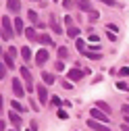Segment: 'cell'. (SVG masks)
Returning a JSON list of instances; mask_svg holds the SVG:
<instances>
[{
  "label": "cell",
  "instance_id": "obj_32",
  "mask_svg": "<svg viewBox=\"0 0 129 131\" xmlns=\"http://www.w3.org/2000/svg\"><path fill=\"white\" fill-rule=\"evenodd\" d=\"M100 2H104V4H108V6H117V0H100Z\"/></svg>",
  "mask_w": 129,
  "mask_h": 131
},
{
  "label": "cell",
  "instance_id": "obj_24",
  "mask_svg": "<svg viewBox=\"0 0 129 131\" xmlns=\"http://www.w3.org/2000/svg\"><path fill=\"white\" fill-rule=\"evenodd\" d=\"M96 108H100V110H104L106 114H110V106H108L106 102H98V104H96Z\"/></svg>",
  "mask_w": 129,
  "mask_h": 131
},
{
  "label": "cell",
  "instance_id": "obj_34",
  "mask_svg": "<svg viewBox=\"0 0 129 131\" xmlns=\"http://www.w3.org/2000/svg\"><path fill=\"white\" fill-rule=\"evenodd\" d=\"M52 106H60V98H56V96H52Z\"/></svg>",
  "mask_w": 129,
  "mask_h": 131
},
{
  "label": "cell",
  "instance_id": "obj_17",
  "mask_svg": "<svg viewBox=\"0 0 129 131\" xmlns=\"http://www.w3.org/2000/svg\"><path fill=\"white\" fill-rule=\"evenodd\" d=\"M69 38H73V40H77L79 38V27H75V25H71V27H67V31H64Z\"/></svg>",
  "mask_w": 129,
  "mask_h": 131
},
{
  "label": "cell",
  "instance_id": "obj_21",
  "mask_svg": "<svg viewBox=\"0 0 129 131\" xmlns=\"http://www.w3.org/2000/svg\"><path fill=\"white\" fill-rule=\"evenodd\" d=\"M21 56H23V60H29V58H31V50L23 46V48H21Z\"/></svg>",
  "mask_w": 129,
  "mask_h": 131
},
{
  "label": "cell",
  "instance_id": "obj_25",
  "mask_svg": "<svg viewBox=\"0 0 129 131\" xmlns=\"http://www.w3.org/2000/svg\"><path fill=\"white\" fill-rule=\"evenodd\" d=\"M58 56H60V58H67V56H69V50H67L64 46H60V48H58Z\"/></svg>",
  "mask_w": 129,
  "mask_h": 131
},
{
  "label": "cell",
  "instance_id": "obj_43",
  "mask_svg": "<svg viewBox=\"0 0 129 131\" xmlns=\"http://www.w3.org/2000/svg\"><path fill=\"white\" fill-rule=\"evenodd\" d=\"M34 2H36V0H34Z\"/></svg>",
  "mask_w": 129,
  "mask_h": 131
},
{
  "label": "cell",
  "instance_id": "obj_23",
  "mask_svg": "<svg viewBox=\"0 0 129 131\" xmlns=\"http://www.w3.org/2000/svg\"><path fill=\"white\" fill-rule=\"evenodd\" d=\"M75 46H77V50H79V52H85V42H83V40H79V38H77V40H75Z\"/></svg>",
  "mask_w": 129,
  "mask_h": 131
},
{
  "label": "cell",
  "instance_id": "obj_22",
  "mask_svg": "<svg viewBox=\"0 0 129 131\" xmlns=\"http://www.w3.org/2000/svg\"><path fill=\"white\" fill-rule=\"evenodd\" d=\"M81 54H85V56H88V58H92V60H98V58L102 56L100 52H88V50H85V52H81Z\"/></svg>",
  "mask_w": 129,
  "mask_h": 131
},
{
  "label": "cell",
  "instance_id": "obj_31",
  "mask_svg": "<svg viewBox=\"0 0 129 131\" xmlns=\"http://www.w3.org/2000/svg\"><path fill=\"white\" fill-rule=\"evenodd\" d=\"M64 25H67V27H71V25H73V19H71V15H67V17H64Z\"/></svg>",
  "mask_w": 129,
  "mask_h": 131
},
{
  "label": "cell",
  "instance_id": "obj_18",
  "mask_svg": "<svg viewBox=\"0 0 129 131\" xmlns=\"http://www.w3.org/2000/svg\"><path fill=\"white\" fill-rule=\"evenodd\" d=\"M2 62L6 64V69H15V62H13V56L6 52V54H2Z\"/></svg>",
  "mask_w": 129,
  "mask_h": 131
},
{
  "label": "cell",
  "instance_id": "obj_37",
  "mask_svg": "<svg viewBox=\"0 0 129 131\" xmlns=\"http://www.w3.org/2000/svg\"><path fill=\"white\" fill-rule=\"evenodd\" d=\"M29 127H31V131H38V121H31Z\"/></svg>",
  "mask_w": 129,
  "mask_h": 131
},
{
  "label": "cell",
  "instance_id": "obj_41",
  "mask_svg": "<svg viewBox=\"0 0 129 131\" xmlns=\"http://www.w3.org/2000/svg\"><path fill=\"white\" fill-rule=\"evenodd\" d=\"M123 112H125V114H129V104H125V106H123Z\"/></svg>",
  "mask_w": 129,
  "mask_h": 131
},
{
  "label": "cell",
  "instance_id": "obj_28",
  "mask_svg": "<svg viewBox=\"0 0 129 131\" xmlns=\"http://www.w3.org/2000/svg\"><path fill=\"white\" fill-rule=\"evenodd\" d=\"M117 88H119V90H123V92H127V90H129V85H127V83H123V81H117Z\"/></svg>",
  "mask_w": 129,
  "mask_h": 131
},
{
  "label": "cell",
  "instance_id": "obj_20",
  "mask_svg": "<svg viewBox=\"0 0 129 131\" xmlns=\"http://www.w3.org/2000/svg\"><path fill=\"white\" fill-rule=\"evenodd\" d=\"M10 106H13V110H15V112H21V114L25 112V106H23L21 102H17V100H15V102H13Z\"/></svg>",
  "mask_w": 129,
  "mask_h": 131
},
{
  "label": "cell",
  "instance_id": "obj_7",
  "mask_svg": "<svg viewBox=\"0 0 129 131\" xmlns=\"http://www.w3.org/2000/svg\"><path fill=\"white\" fill-rule=\"evenodd\" d=\"M6 10L8 13H21V0H6Z\"/></svg>",
  "mask_w": 129,
  "mask_h": 131
},
{
  "label": "cell",
  "instance_id": "obj_40",
  "mask_svg": "<svg viewBox=\"0 0 129 131\" xmlns=\"http://www.w3.org/2000/svg\"><path fill=\"white\" fill-rule=\"evenodd\" d=\"M121 131H129V125L125 123V125H121Z\"/></svg>",
  "mask_w": 129,
  "mask_h": 131
},
{
  "label": "cell",
  "instance_id": "obj_6",
  "mask_svg": "<svg viewBox=\"0 0 129 131\" xmlns=\"http://www.w3.org/2000/svg\"><path fill=\"white\" fill-rule=\"evenodd\" d=\"M48 25H50V29L54 31V36L62 34V27H60V23H58V19H56V15H50V21H48Z\"/></svg>",
  "mask_w": 129,
  "mask_h": 131
},
{
  "label": "cell",
  "instance_id": "obj_14",
  "mask_svg": "<svg viewBox=\"0 0 129 131\" xmlns=\"http://www.w3.org/2000/svg\"><path fill=\"white\" fill-rule=\"evenodd\" d=\"M67 77H69L71 81H79V79L83 77V71H79V69H71V71L67 73Z\"/></svg>",
  "mask_w": 129,
  "mask_h": 131
},
{
  "label": "cell",
  "instance_id": "obj_4",
  "mask_svg": "<svg viewBox=\"0 0 129 131\" xmlns=\"http://www.w3.org/2000/svg\"><path fill=\"white\" fill-rule=\"evenodd\" d=\"M21 77H23V81H25V88L31 92V90H34V79H31V73H29L27 67H21Z\"/></svg>",
  "mask_w": 129,
  "mask_h": 131
},
{
  "label": "cell",
  "instance_id": "obj_42",
  "mask_svg": "<svg viewBox=\"0 0 129 131\" xmlns=\"http://www.w3.org/2000/svg\"><path fill=\"white\" fill-rule=\"evenodd\" d=\"M125 123H127V125H129V114H125Z\"/></svg>",
  "mask_w": 129,
  "mask_h": 131
},
{
  "label": "cell",
  "instance_id": "obj_16",
  "mask_svg": "<svg viewBox=\"0 0 129 131\" xmlns=\"http://www.w3.org/2000/svg\"><path fill=\"white\" fill-rule=\"evenodd\" d=\"M27 17H29V21L34 23V25L42 27V23H40V17H38V13H36V10H27Z\"/></svg>",
  "mask_w": 129,
  "mask_h": 131
},
{
  "label": "cell",
  "instance_id": "obj_39",
  "mask_svg": "<svg viewBox=\"0 0 129 131\" xmlns=\"http://www.w3.org/2000/svg\"><path fill=\"white\" fill-rule=\"evenodd\" d=\"M62 88H64V90H71V88H73V85H71V83H69V81H62Z\"/></svg>",
  "mask_w": 129,
  "mask_h": 131
},
{
  "label": "cell",
  "instance_id": "obj_35",
  "mask_svg": "<svg viewBox=\"0 0 129 131\" xmlns=\"http://www.w3.org/2000/svg\"><path fill=\"white\" fill-rule=\"evenodd\" d=\"M121 75H123V77H129V69L123 67V69H121Z\"/></svg>",
  "mask_w": 129,
  "mask_h": 131
},
{
  "label": "cell",
  "instance_id": "obj_9",
  "mask_svg": "<svg viewBox=\"0 0 129 131\" xmlns=\"http://www.w3.org/2000/svg\"><path fill=\"white\" fill-rule=\"evenodd\" d=\"M8 119H10V123L17 127V129H21V127H23V119L19 117V112H15V110H13V112L8 114Z\"/></svg>",
  "mask_w": 129,
  "mask_h": 131
},
{
  "label": "cell",
  "instance_id": "obj_12",
  "mask_svg": "<svg viewBox=\"0 0 129 131\" xmlns=\"http://www.w3.org/2000/svg\"><path fill=\"white\" fill-rule=\"evenodd\" d=\"M13 23H15V34H17V36L25 34V25H23V19H21V17H17Z\"/></svg>",
  "mask_w": 129,
  "mask_h": 131
},
{
  "label": "cell",
  "instance_id": "obj_10",
  "mask_svg": "<svg viewBox=\"0 0 129 131\" xmlns=\"http://www.w3.org/2000/svg\"><path fill=\"white\" fill-rule=\"evenodd\" d=\"M48 56H50V54H48V50H46V48H40V50H38V54H36V62H38V64H44V62L48 60Z\"/></svg>",
  "mask_w": 129,
  "mask_h": 131
},
{
  "label": "cell",
  "instance_id": "obj_33",
  "mask_svg": "<svg viewBox=\"0 0 129 131\" xmlns=\"http://www.w3.org/2000/svg\"><path fill=\"white\" fill-rule=\"evenodd\" d=\"M54 69H56V71H62V69H64V64H62V60H58V62L54 64Z\"/></svg>",
  "mask_w": 129,
  "mask_h": 131
},
{
  "label": "cell",
  "instance_id": "obj_26",
  "mask_svg": "<svg viewBox=\"0 0 129 131\" xmlns=\"http://www.w3.org/2000/svg\"><path fill=\"white\" fill-rule=\"evenodd\" d=\"M6 71H8V69L4 67V62H2V64H0V79H2V81H4V77H6Z\"/></svg>",
  "mask_w": 129,
  "mask_h": 131
},
{
  "label": "cell",
  "instance_id": "obj_45",
  "mask_svg": "<svg viewBox=\"0 0 129 131\" xmlns=\"http://www.w3.org/2000/svg\"><path fill=\"white\" fill-rule=\"evenodd\" d=\"M29 131H31V129H29Z\"/></svg>",
  "mask_w": 129,
  "mask_h": 131
},
{
  "label": "cell",
  "instance_id": "obj_29",
  "mask_svg": "<svg viewBox=\"0 0 129 131\" xmlns=\"http://www.w3.org/2000/svg\"><path fill=\"white\" fill-rule=\"evenodd\" d=\"M98 17H100V13H98V10H92V13H90V21H96Z\"/></svg>",
  "mask_w": 129,
  "mask_h": 131
},
{
  "label": "cell",
  "instance_id": "obj_36",
  "mask_svg": "<svg viewBox=\"0 0 129 131\" xmlns=\"http://www.w3.org/2000/svg\"><path fill=\"white\" fill-rule=\"evenodd\" d=\"M8 54H10V56H15V54H17V48L10 46V48H8Z\"/></svg>",
  "mask_w": 129,
  "mask_h": 131
},
{
  "label": "cell",
  "instance_id": "obj_27",
  "mask_svg": "<svg viewBox=\"0 0 129 131\" xmlns=\"http://www.w3.org/2000/svg\"><path fill=\"white\" fill-rule=\"evenodd\" d=\"M62 6L67 8V10H71V8L75 6V2H71V0H62Z\"/></svg>",
  "mask_w": 129,
  "mask_h": 131
},
{
  "label": "cell",
  "instance_id": "obj_15",
  "mask_svg": "<svg viewBox=\"0 0 129 131\" xmlns=\"http://www.w3.org/2000/svg\"><path fill=\"white\" fill-rule=\"evenodd\" d=\"M42 79H44V83H46V85H54L56 75H54V73H42Z\"/></svg>",
  "mask_w": 129,
  "mask_h": 131
},
{
  "label": "cell",
  "instance_id": "obj_30",
  "mask_svg": "<svg viewBox=\"0 0 129 131\" xmlns=\"http://www.w3.org/2000/svg\"><path fill=\"white\" fill-rule=\"evenodd\" d=\"M56 114H58V119H62V121H64V119L69 117V114H67V110H62V108H60V110H58Z\"/></svg>",
  "mask_w": 129,
  "mask_h": 131
},
{
  "label": "cell",
  "instance_id": "obj_13",
  "mask_svg": "<svg viewBox=\"0 0 129 131\" xmlns=\"http://www.w3.org/2000/svg\"><path fill=\"white\" fill-rule=\"evenodd\" d=\"M75 4H77L79 8H81V10H85V13H92V10H94L90 0H75Z\"/></svg>",
  "mask_w": 129,
  "mask_h": 131
},
{
  "label": "cell",
  "instance_id": "obj_11",
  "mask_svg": "<svg viewBox=\"0 0 129 131\" xmlns=\"http://www.w3.org/2000/svg\"><path fill=\"white\" fill-rule=\"evenodd\" d=\"M36 92H38V98H40V104H46V102H48V92H46V88H44V85H38Z\"/></svg>",
  "mask_w": 129,
  "mask_h": 131
},
{
  "label": "cell",
  "instance_id": "obj_38",
  "mask_svg": "<svg viewBox=\"0 0 129 131\" xmlns=\"http://www.w3.org/2000/svg\"><path fill=\"white\" fill-rule=\"evenodd\" d=\"M29 104H31V108H34V110H38V108H40V106H38V102H36V100H29Z\"/></svg>",
  "mask_w": 129,
  "mask_h": 131
},
{
  "label": "cell",
  "instance_id": "obj_1",
  "mask_svg": "<svg viewBox=\"0 0 129 131\" xmlns=\"http://www.w3.org/2000/svg\"><path fill=\"white\" fill-rule=\"evenodd\" d=\"M13 36H15V23L4 15L2 17V40L8 42V40H13Z\"/></svg>",
  "mask_w": 129,
  "mask_h": 131
},
{
  "label": "cell",
  "instance_id": "obj_5",
  "mask_svg": "<svg viewBox=\"0 0 129 131\" xmlns=\"http://www.w3.org/2000/svg\"><path fill=\"white\" fill-rule=\"evenodd\" d=\"M88 127H90V129H94V131H110L106 123H100V121H94V119H90V121H88Z\"/></svg>",
  "mask_w": 129,
  "mask_h": 131
},
{
  "label": "cell",
  "instance_id": "obj_19",
  "mask_svg": "<svg viewBox=\"0 0 129 131\" xmlns=\"http://www.w3.org/2000/svg\"><path fill=\"white\" fill-rule=\"evenodd\" d=\"M40 44H44V46H52L54 42H52L50 34H42V36H40Z\"/></svg>",
  "mask_w": 129,
  "mask_h": 131
},
{
  "label": "cell",
  "instance_id": "obj_2",
  "mask_svg": "<svg viewBox=\"0 0 129 131\" xmlns=\"http://www.w3.org/2000/svg\"><path fill=\"white\" fill-rule=\"evenodd\" d=\"M10 83H13V92H15V96H17V98H25V90H27V88L21 83V79H19V77H17V79H13Z\"/></svg>",
  "mask_w": 129,
  "mask_h": 131
},
{
  "label": "cell",
  "instance_id": "obj_44",
  "mask_svg": "<svg viewBox=\"0 0 129 131\" xmlns=\"http://www.w3.org/2000/svg\"><path fill=\"white\" fill-rule=\"evenodd\" d=\"M54 2H56V0H54Z\"/></svg>",
  "mask_w": 129,
  "mask_h": 131
},
{
  "label": "cell",
  "instance_id": "obj_8",
  "mask_svg": "<svg viewBox=\"0 0 129 131\" xmlns=\"http://www.w3.org/2000/svg\"><path fill=\"white\" fill-rule=\"evenodd\" d=\"M25 38H27L29 42H40V36H38L36 27H27V29H25Z\"/></svg>",
  "mask_w": 129,
  "mask_h": 131
},
{
  "label": "cell",
  "instance_id": "obj_3",
  "mask_svg": "<svg viewBox=\"0 0 129 131\" xmlns=\"http://www.w3.org/2000/svg\"><path fill=\"white\" fill-rule=\"evenodd\" d=\"M90 114H92V119H94V121H102V123H108V121H110V119H108V114H106L104 110H100V108H92Z\"/></svg>",
  "mask_w": 129,
  "mask_h": 131
}]
</instances>
